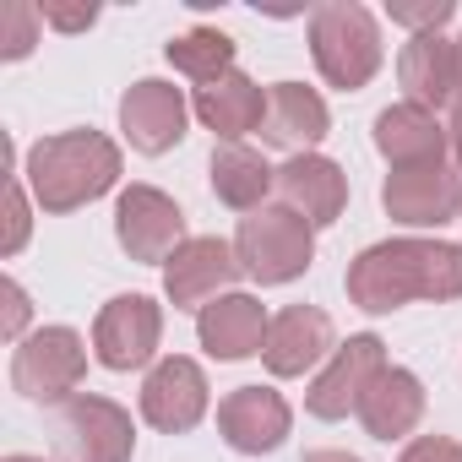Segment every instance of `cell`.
<instances>
[{
    "instance_id": "obj_2",
    "label": "cell",
    "mask_w": 462,
    "mask_h": 462,
    "mask_svg": "<svg viewBox=\"0 0 462 462\" xmlns=\"http://www.w3.org/2000/svg\"><path fill=\"white\" fill-rule=\"evenodd\" d=\"M23 180L44 212H77L120 185V147L104 131H60L28 147Z\"/></svg>"
},
{
    "instance_id": "obj_4",
    "label": "cell",
    "mask_w": 462,
    "mask_h": 462,
    "mask_svg": "<svg viewBox=\"0 0 462 462\" xmlns=\"http://www.w3.org/2000/svg\"><path fill=\"white\" fill-rule=\"evenodd\" d=\"M235 256H240V273L256 278L262 289L294 283L316 262V228L300 212H289V207H262V212L240 217Z\"/></svg>"
},
{
    "instance_id": "obj_31",
    "label": "cell",
    "mask_w": 462,
    "mask_h": 462,
    "mask_svg": "<svg viewBox=\"0 0 462 462\" xmlns=\"http://www.w3.org/2000/svg\"><path fill=\"white\" fill-rule=\"evenodd\" d=\"M446 142H451V169L462 174V98H457V109H451V125H446Z\"/></svg>"
},
{
    "instance_id": "obj_20",
    "label": "cell",
    "mask_w": 462,
    "mask_h": 462,
    "mask_svg": "<svg viewBox=\"0 0 462 462\" xmlns=\"http://www.w3.org/2000/svg\"><path fill=\"white\" fill-rule=\"evenodd\" d=\"M190 115H196L217 142H240V136L262 131V120H267V88H256L245 71H228V77L196 88Z\"/></svg>"
},
{
    "instance_id": "obj_23",
    "label": "cell",
    "mask_w": 462,
    "mask_h": 462,
    "mask_svg": "<svg viewBox=\"0 0 462 462\" xmlns=\"http://www.w3.org/2000/svg\"><path fill=\"white\" fill-rule=\"evenodd\" d=\"M212 196L223 201V207H235V212H262V201H267V190H278V169L256 152V147H245V142H217L212 147Z\"/></svg>"
},
{
    "instance_id": "obj_35",
    "label": "cell",
    "mask_w": 462,
    "mask_h": 462,
    "mask_svg": "<svg viewBox=\"0 0 462 462\" xmlns=\"http://www.w3.org/2000/svg\"><path fill=\"white\" fill-rule=\"evenodd\" d=\"M457 223H462V217H457Z\"/></svg>"
},
{
    "instance_id": "obj_33",
    "label": "cell",
    "mask_w": 462,
    "mask_h": 462,
    "mask_svg": "<svg viewBox=\"0 0 462 462\" xmlns=\"http://www.w3.org/2000/svg\"><path fill=\"white\" fill-rule=\"evenodd\" d=\"M6 462H44V457H6Z\"/></svg>"
},
{
    "instance_id": "obj_18",
    "label": "cell",
    "mask_w": 462,
    "mask_h": 462,
    "mask_svg": "<svg viewBox=\"0 0 462 462\" xmlns=\"http://www.w3.org/2000/svg\"><path fill=\"white\" fill-rule=\"evenodd\" d=\"M375 152L392 169H424V163H446L451 142H446V125L435 120V109L402 98L375 115Z\"/></svg>"
},
{
    "instance_id": "obj_7",
    "label": "cell",
    "mask_w": 462,
    "mask_h": 462,
    "mask_svg": "<svg viewBox=\"0 0 462 462\" xmlns=\"http://www.w3.org/2000/svg\"><path fill=\"white\" fill-rule=\"evenodd\" d=\"M115 240L131 262L163 267L190 235H185V212L174 207V196H163L158 185H131L115 201Z\"/></svg>"
},
{
    "instance_id": "obj_14",
    "label": "cell",
    "mask_w": 462,
    "mask_h": 462,
    "mask_svg": "<svg viewBox=\"0 0 462 462\" xmlns=\"http://www.w3.org/2000/svg\"><path fill=\"white\" fill-rule=\"evenodd\" d=\"M294 430V408L283 392L273 386H235L217 402V435L235 446L240 457H267L289 440Z\"/></svg>"
},
{
    "instance_id": "obj_17",
    "label": "cell",
    "mask_w": 462,
    "mask_h": 462,
    "mask_svg": "<svg viewBox=\"0 0 462 462\" xmlns=\"http://www.w3.org/2000/svg\"><path fill=\"white\" fill-rule=\"evenodd\" d=\"M397 82L408 88V104H424V109L457 104L462 98L457 39H446V33H413L402 44V55H397Z\"/></svg>"
},
{
    "instance_id": "obj_21",
    "label": "cell",
    "mask_w": 462,
    "mask_h": 462,
    "mask_svg": "<svg viewBox=\"0 0 462 462\" xmlns=\"http://www.w3.org/2000/svg\"><path fill=\"white\" fill-rule=\"evenodd\" d=\"M332 131V109L316 88L305 82H273L267 88V120H262V136L273 147H289V152H310L316 142H327Z\"/></svg>"
},
{
    "instance_id": "obj_29",
    "label": "cell",
    "mask_w": 462,
    "mask_h": 462,
    "mask_svg": "<svg viewBox=\"0 0 462 462\" xmlns=\"http://www.w3.org/2000/svg\"><path fill=\"white\" fill-rule=\"evenodd\" d=\"M39 17L60 33H82V28L98 23V6H39Z\"/></svg>"
},
{
    "instance_id": "obj_27",
    "label": "cell",
    "mask_w": 462,
    "mask_h": 462,
    "mask_svg": "<svg viewBox=\"0 0 462 462\" xmlns=\"http://www.w3.org/2000/svg\"><path fill=\"white\" fill-rule=\"evenodd\" d=\"M451 0H392L386 6V17L397 23V28H408V39L413 33H440L446 23H451Z\"/></svg>"
},
{
    "instance_id": "obj_22",
    "label": "cell",
    "mask_w": 462,
    "mask_h": 462,
    "mask_svg": "<svg viewBox=\"0 0 462 462\" xmlns=\"http://www.w3.org/2000/svg\"><path fill=\"white\" fill-rule=\"evenodd\" d=\"M424 419V381L402 365H386L375 375V386L359 402V424L370 440H408Z\"/></svg>"
},
{
    "instance_id": "obj_32",
    "label": "cell",
    "mask_w": 462,
    "mask_h": 462,
    "mask_svg": "<svg viewBox=\"0 0 462 462\" xmlns=\"http://www.w3.org/2000/svg\"><path fill=\"white\" fill-rule=\"evenodd\" d=\"M305 462H359L354 451H337V446H321V451H305Z\"/></svg>"
},
{
    "instance_id": "obj_24",
    "label": "cell",
    "mask_w": 462,
    "mask_h": 462,
    "mask_svg": "<svg viewBox=\"0 0 462 462\" xmlns=\"http://www.w3.org/2000/svg\"><path fill=\"white\" fill-rule=\"evenodd\" d=\"M163 55H169V66H174L180 77H190L196 88H207V82H217V77L235 71V39L217 33V28H190V33L169 39Z\"/></svg>"
},
{
    "instance_id": "obj_3",
    "label": "cell",
    "mask_w": 462,
    "mask_h": 462,
    "mask_svg": "<svg viewBox=\"0 0 462 462\" xmlns=\"http://www.w3.org/2000/svg\"><path fill=\"white\" fill-rule=\"evenodd\" d=\"M310 55H316V71L327 77V88L359 93L386 60L375 12L359 6V0H327V6H316L310 12Z\"/></svg>"
},
{
    "instance_id": "obj_13",
    "label": "cell",
    "mask_w": 462,
    "mask_h": 462,
    "mask_svg": "<svg viewBox=\"0 0 462 462\" xmlns=\"http://www.w3.org/2000/svg\"><path fill=\"white\" fill-rule=\"evenodd\" d=\"M185 125H190V104H185V93L174 82L142 77V82L125 88V98H120V131H125V142L136 152L158 158V152L180 147L185 142Z\"/></svg>"
},
{
    "instance_id": "obj_9",
    "label": "cell",
    "mask_w": 462,
    "mask_h": 462,
    "mask_svg": "<svg viewBox=\"0 0 462 462\" xmlns=\"http://www.w3.org/2000/svg\"><path fill=\"white\" fill-rule=\"evenodd\" d=\"M235 278H240V256L228 240L217 235H190L169 262H163V294L174 310H207L212 300L235 294Z\"/></svg>"
},
{
    "instance_id": "obj_8",
    "label": "cell",
    "mask_w": 462,
    "mask_h": 462,
    "mask_svg": "<svg viewBox=\"0 0 462 462\" xmlns=\"http://www.w3.org/2000/svg\"><path fill=\"white\" fill-rule=\"evenodd\" d=\"M381 370H386V343H381L375 332H359V337L337 343V354L316 370V381H310V392H305V408H310L316 419L337 424V419L359 413V402H365V392L375 386Z\"/></svg>"
},
{
    "instance_id": "obj_12",
    "label": "cell",
    "mask_w": 462,
    "mask_h": 462,
    "mask_svg": "<svg viewBox=\"0 0 462 462\" xmlns=\"http://www.w3.org/2000/svg\"><path fill=\"white\" fill-rule=\"evenodd\" d=\"M207 402H212V386H207L201 365L185 359V354L158 359V365L147 370V381H142V419H147L152 430H163V435L196 430V424L207 419Z\"/></svg>"
},
{
    "instance_id": "obj_5",
    "label": "cell",
    "mask_w": 462,
    "mask_h": 462,
    "mask_svg": "<svg viewBox=\"0 0 462 462\" xmlns=\"http://www.w3.org/2000/svg\"><path fill=\"white\" fill-rule=\"evenodd\" d=\"M88 375V343L77 327H39L12 354V386L28 402H71Z\"/></svg>"
},
{
    "instance_id": "obj_11",
    "label": "cell",
    "mask_w": 462,
    "mask_h": 462,
    "mask_svg": "<svg viewBox=\"0 0 462 462\" xmlns=\"http://www.w3.org/2000/svg\"><path fill=\"white\" fill-rule=\"evenodd\" d=\"M381 207L402 228H440L462 217V174L451 169V158L424 169H392L381 185Z\"/></svg>"
},
{
    "instance_id": "obj_34",
    "label": "cell",
    "mask_w": 462,
    "mask_h": 462,
    "mask_svg": "<svg viewBox=\"0 0 462 462\" xmlns=\"http://www.w3.org/2000/svg\"><path fill=\"white\" fill-rule=\"evenodd\" d=\"M457 55H462V39H457Z\"/></svg>"
},
{
    "instance_id": "obj_25",
    "label": "cell",
    "mask_w": 462,
    "mask_h": 462,
    "mask_svg": "<svg viewBox=\"0 0 462 462\" xmlns=\"http://www.w3.org/2000/svg\"><path fill=\"white\" fill-rule=\"evenodd\" d=\"M28 180H23V152H6V235H0V256H17L28 245Z\"/></svg>"
},
{
    "instance_id": "obj_15",
    "label": "cell",
    "mask_w": 462,
    "mask_h": 462,
    "mask_svg": "<svg viewBox=\"0 0 462 462\" xmlns=\"http://www.w3.org/2000/svg\"><path fill=\"white\" fill-rule=\"evenodd\" d=\"M337 354V332H332V316L316 310V305H289L273 316L267 327V348H262V365L278 375V381H294V375H310L321 359Z\"/></svg>"
},
{
    "instance_id": "obj_19",
    "label": "cell",
    "mask_w": 462,
    "mask_h": 462,
    "mask_svg": "<svg viewBox=\"0 0 462 462\" xmlns=\"http://www.w3.org/2000/svg\"><path fill=\"white\" fill-rule=\"evenodd\" d=\"M267 327H273V316H267L262 300H251V294H223V300H212V305L196 316L201 348H207L212 359H223V365L256 359V354L267 348Z\"/></svg>"
},
{
    "instance_id": "obj_6",
    "label": "cell",
    "mask_w": 462,
    "mask_h": 462,
    "mask_svg": "<svg viewBox=\"0 0 462 462\" xmlns=\"http://www.w3.org/2000/svg\"><path fill=\"white\" fill-rule=\"evenodd\" d=\"M136 451V424L120 402L77 392L55 413V457L60 462H131Z\"/></svg>"
},
{
    "instance_id": "obj_30",
    "label": "cell",
    "mask_w": 462,
    "mask_h": 462,
    "mask_svg": "<svg viewBox=\"0 0 462 462\" xmlns=\"http://www.w3.org/2000/svg\"><path fill=\"white\" fill-rule=\"evenodd\" d=\"M23 327H28V294L17 278H6V343H23Z\"/></svg>"
},
{
    "instance_id": "obj_26",
    "label": "cell",
    "mask_w": 462,
    "mask_h": 462,
    "mask_svg": "<svg viewBox=\"0 0 462 462\" xmlns=\"http://www.w3.org/2000/svg\"><path fill=\"white\" fill-rule=\"evenodd\" d=\"M39 28H44V17L33 0H12L6 17H0V60H28L39 44Z\"/></svg>"
},
{
    "instance_id": "obj_10",
    "label": "cell",
    "mask_w": 462,
    "mask_h": 462,
    "mask_svg": "<svg viewBox=\"0 0 462 462\" xmlns=\"http://www.w3.org/2000/svg\"><path fill=\"white\" fill-rule=\"evenodd\" d=\"M158 337H163V305L147 294H115L93 321V354L104 370H120V375L152 365Z\"/></svg>"
},
{
    "instance_id": "obj_1",
    "label": "cell",
    "mask_w": 462,
    "mask_h": 462,
    "mask_svg": "<svg viewBox=\"0 0 462 462\" xmlns=\"http://www.w3.org/2000/svg\"><path fill=\"white\" fill-rule=\"evenodd\" d=\"M343 289L370 316H392V310H402L413 300H435V305L462 300V245L419 240V235L381 240V245L354 256Z\"/></svg>"
},
{
    "instance_id": "obj_28",
    "label": "cell",
    "mask_w": 462,
    "mask_h": 462,
    "mask_svg": "<svg viewBox=\"0 0 462 462\" xmlns=\"http://www.w3.org/2000/svg\"><path fill=\"white\" fill-rule=\"evenodd\" d=\"M397 462H462V440H451V435H413Z\"/></svg>"
},
{
    "instance_id": "obj_16",
    "label": "cell",
    "mask_w": 462,
    "mask_h": 462,
    "mask_svg": "<svg viewBox=\"0 0 462 462\" xmlns=\"http://www.w3.org/2000/svg\"><path fill=\"white\" fill-rule=\"evenodd\" d=\"M278 196H283V207L300 212L310 228H327V223H337L343 207H348V174H343L332 158H321V152H294V158L278 169Z\"/></svg>"
}]
</instances>
